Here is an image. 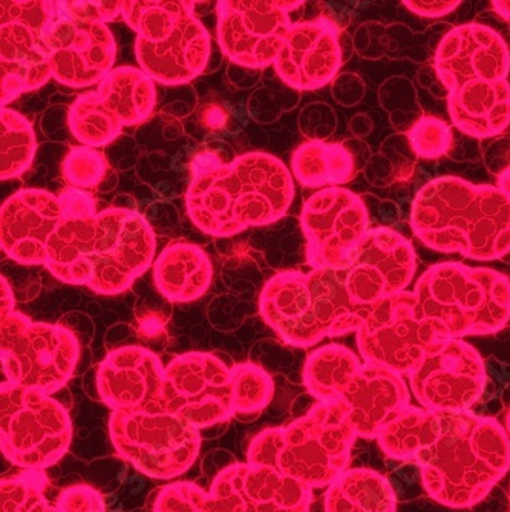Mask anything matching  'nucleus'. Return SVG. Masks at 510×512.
<instances>
[{
  "label": "nucleus",
  "mask_w": 510,
  "mask_h": 512,
  "mask_svg": "<svg viewBox=\"0 0 510 512\" xmlns=\"http://www.w3.org/2000/svg\"><path fill=\"white\" fill-rule=\"evenodd\" d=\"M293 200L295 181L287 166L273 155L249 152L195 174L186 211L204 234L227 238L276 223Z\"/></svg>",
  "instance_id": "nucleus-1"
},
{
  "label": "nucleus",
  "mask_w": 510,
  "mask_h": 512,
  "mask_svg": "<svg viewBox=\"0 0 510 512\" xmlns=\"http://www.w3.org/2000/svg\"><path fill=\"white\" fill-rule=\"evenodd\" d=\"M409 224L429 249L469 260H503L510 253V200L488 184L440 177L417 192Z\"/></svg>",
  "instance_id": "nucleus-2"
},
{
  "label": "nucleus",
  "mask_w": 510,
  "mask_h": 512,
  "mask_svg": "<svg viewBox=\"0 0 510 512\" xmlns=\"http://www.w3.org/2000/svg\"><path fill=\"white\" fill-rule=\"evenodd\" d=\"M416 462L432 500L448 508H471L510 470V436L492 417L443 413L439 440Z\"/></svg>",
  "instance_id": "nucleus-3"
},
{
  "label": "nucleus",
  "mask_w": 510,
  "mask_h": 512,
  "mask_svg": "<svg viewBox=\"0 0 510 512\" xmlns=\"http://www.w3.org/2000/svg\"><path fill=\"white\" fill-rule=\"evenodd\" d=\"M356 439L344 401L318 402L295 422L255 436L247 463L275 468L311 490L328 488L348 470Z\"/></svg>",
  "instance_id": "nucleus-4"
},
{
  "label": "nucleus",
  "mask_w": 510,
  "mask_h": 512,
  "mask_svg": "<svg viewBox=\"0 0 510 512\" xmlns=\"http://www.w3.org/2000/svg\"><path fill=\"white\" fill-rule=\"evenodd\" d=\"M417 310L442 339L494 335L510 321V279L489 267L440 263L414 289Z\"/></svg>",
  "instance_id": "nucleus-5"
},
{
  "label": "nucleus",
  "mask_w": 510,
  "mask_h": 512,
  "mask_svg": "<svg viewBox=\"0 0 510 512\" xmlns=\"http://www.w3.org/2000/svg\"><path fill=\"white\" fill-rule=\"evenodd\" d=\"M72 424L68 410L51 394L2 382L0 448L23 471L53 467L68 453Z\"/></svg>",
  "instance_id": "nucleus-6"
},
{
  "label": "nucleus",
  "mask_w": 510,
  "mask_h": 512,
  "mask_svg": "<svg viewBox=\"0 0 510 512\" xmlns=\"http://www.w3.org/2000/svg\"><path fill=\"white\" fill-rule=\"evenodd\" d=\"M109 436L121 459L155 480H174L200 456V430L163 408L112 411Z\"/></svg>",
  "instance_id": "nucleus-7"
},
{
  "label": "nucleus",
  "mask_w": 510,
  "mask_h": 512,
  "mask_svg": "<svg viewBox=\"0 0 510 512\" xmlns=\"http://www.w3.org/2000/svg\"><path fill=\"white\" fill-rule=\"evenodd\" d=\"M0 358L5 381L54 394L74 375L80 342L63 325L13 312L0 319Z\"/></svg>",
  "instance_id": "nucleus-8"
},
{
  "label": "nucleus",
  "mask_w": 510,
  "mask_h": 512,
  "mask_svg": "<svg viewBox=\"0 0 510 512\" xmlns=\"http://www.w3.org/2000/svg\"><path fill=\"white\" fill-rule=\"evenodd\" d=\"M155 253L157 237L148 220L129 207H109L97 215L82 286L120 295L154 264Z\"/></svg>",
  "instance_id": "nucleus-9"
},
{
  "label": "nucleus",
  "mask_w": 510,
  "mask_h": 512,
  "mask_svg": "<svg viewBox=\"0 0 510 512\" xmlns=\"http://www.w3.org/2000/svg\"><path fill=\"white\" fill-rule=\"evenodd\" d=\"M356 333L365 364L379 365L402 376L411 375L442 339L420 316L416 293L408 290L374 304Z\"/></svg>",
  "instance_id": "nucleus-10"
},
{
  "label": "nucleus",
  "mask_w": 510,
  "mask_h": 512,
  "mask_svg": "<svg viewBox=\"0 0 510 512\" xmlns=\"http://www.w3.org/2000/svg\"><path fill=\"white\" fill-rule=\"evenodd\" d=\"M161 407L192 427H215L235 416L232 367L213 353L177 356L164 370Z\"/></svg>",
  "instance_id": "nucleus-11"
},
{
  "label": "nucleus",
  "mask_w": 510,
  "mask_h": 512,
  "mask_svg": "<svg viewBox=\"0 0 510 512\" xmlns=\"http://www.w3.org/2000/svg\"><path fill=\"white\" fill-rule=\"evenodd\" d=\"M302 2L223 0L216 4V39L230 63L264 69L275 65L285 34L293 25L291 11Z\"/></svg>",
  "instance_id": "nucleus-12"
},
{
  "label": "nucleus",
  "mask_w": 510,
  "mask_h": 512,
  "mask_svg": "<svg viewBox=\"0 0 510 512\" xmlns=\"http://www.w3.org/2000/svg\"><path fill=\"white\" fill-rule=\"evenodd\" d=\"M420 407L435 413H463L481 398L486 367L480 353L463 339H440L408 375Z\"/></svg>",
  "instance_id": "nucleus-13"
},
{
  "label": "nucleus",
  "mask_w": 510,
  "mask_h": 512,
  "mask_svg": "<svg viewBox=\"0 0 510 512\" xmlns=\"http://www.w3.org/2000/svg\"><path fill=\"white\" fill-rule=\"evenodd\" d=\"M301 227L311 269L344 266L370 230L367 204L344 188L321 189L302 207Z\"/></svg>",
  "instance_id": "nucleus-14"
},
{
  "label": "nucleus",
  "mask_w": 510,
  "mask_h": 512,
  "mask_svg": "<svg viewBox=\"0 0 510 512\" xmlns=\"http://www.w3.org/2000/svg\"><path fill=\"white\" fill-rule=\"evenodd\" d=\"M354 304L373 307L388 296L406 292L417 270L414 247L393 229L368 230L344 264Z\"/></svg>",
  "instance_id": "nucleus-15"
},
{
  "label": "nucleus",
  "mask_w": 510,
  "mask_h": 512,
  "mask_svg": "<svg viewBox=\"0 0 510 512\" xmlns=\"http://www.w3.org/2000/svg\"><path fill=\"white\" fill-rule=\"evenodd\" d=\"M60 8V5H59ZM53 79L68 88L100 85L114 69L117 43L108 25L59 13L46 37Z\"/></svg>",
  "instance_id": "nucleus-16"
},
{
  "label": "nucleus",
  "mask_w": 510,
  "mask_h": 512,
  "mask_svg": "<svg viewBox=\"0 0 510 512\" xmlns=\"http://www.w3.org/2000/svg\"><path fill=\"white\" fill-rule=\"evenodd\" d=\"M434 68L448 96L475 80H507L509 45L494 28L481 23H466L443 36L435 51Z\"/></svg>",
  "instance_id": "nucleus-17"
},
{
  "label": "nucleus",
  "mask_w": 510,
  "mask_h": 512,
  "mask_svg": "<svg viewBox=\"0 0 510 512\" xmlns=\"http://www.w3.org/2000/svg\"><path fill=\"white\" fill-rule=\"evenodd\" d=\"M344 62L339 28L327 17L293 23L276 57L282 83L296 91H314L333 82Z\"/></svg>",
  "instance_id": "nucleus-18"
},
{
  "label": "nucleus",
  "mask_w": 510,
  "mask_h": 512,
  "mask_svg": "<svg viewBox=\"0 0 510 512\" xmlns=\"http://www.w3.org/2000/svg\"><path fill=\"white\" fill-rule=\"evenodd\" d=\"M60 198L43 189H22L0 209V247L22 266H45L46 247L62 218Z\"/></svg>",
  "instance_id": "nucleus-19"
},
{
  "label": "nucleus",
  "mask_w": 510,
  "mask_h": 512,
  "mask_svg": "<svg viewBox=\"0 0 510 512\" xmlns=\"http://www.w3.org/2000/svg\"><path fill=\"white\" fill-rule=\"evenodd\" d=\"M164 370L161 359L148 348L128 345L112 350L97 371L100 399L112 411L163 408Z\"/></svg>",
  "instance_id": "nucleus-20"
},
{
  "label": "nucleus",
  "mask_w": 510,
  "mask_h": 512,
  "mask_svg": "<svg viewBox=\"0 0 510 512\" xmlns=\"http://www.w3.org/2000/svg\"><path fill=\"white\" fill-rule=\"evenodd\" d=\"M138 65L155 83L186 85L209 71L212 37L195 13L186 14L163 42L135 40Z\"/></svg>",
  "instance_id": "nucleus-21"
},
{
  "label": "nucleus",
  "mask_w": 510,
  "mask_h": 512,
  "mask_svg": "<svg viewBox=\"0 0 510 512\" xmlns=\"http://www.w3.org/2000/svg\"><path fill=\"white\" fill-rule=\"evenodd\" d=\"M340 401L348 405L357 436L373 440L411 408V393L399 373L363 362Z\"/></svg>",
  "instance_id": "nucleus-22"
},
{
  "label": "nucleus",
  "mask_w": 510,
  "mask_h": 512,
  "mask_svg": "<svg viewBox=\"0 0 510 512\" xmlns=\"http://www.w3.org/2000/svg\"><path fill=\"white\" fill-rule=\"evenodd\" d=\"M259 313L265 324L291 347L308 348L322 341L314 322L307 273H276L259 295Z\"/></svg>",
  "instance_id": "nucleus-23"
},
{
  "label": "nucleus",
  "mask_w": 510,
  "mask_h": 512,
  "mask_svg": "<svg viewBox=\"0 0 510 512\" xmlns=\"http://www.w3.org/2000/svg\"><path fill=\"white\" fill-rule=\"evenodd\" d=\"M63 215L46 247L45 267L62 283L82 286L83 266L95 234L97 203L80 189L59 195Z\"/></svg>",
  "instance_id": "nucleus-24"
},
{
  "label": "nucleus",
  "mask_w": 510,
  "mask_h": 512,
  "mask_svg": "<svg viewBox=\"0 0 510 512\" xmlns=\"http://www.w3.org/2000/svg\"><path fill=\"white\" fill-rule=\"evenodd\" d=\"M53 79L46 39L19 22L0 25L2 108Z\"/></svg>",
  "instance_id": "nucleus-25"
},
{
  "label": "nucleus",
  "mask_w": 510,
  "mask_h": 512,
  "mask_svg": "<svg viewBox=\"0 0 510 512\" xmlns=\"http://www.w3.org/2000/svg\"><path fill=\"white\" fill-rule=\"evenodd\" d=\"M448 111L458 131L472 138H492L510 126V83H466L448 96Z\"/></svg>",
  "instance_id": "nucleus-26"
},
{
  "label": "nucleus",
  "mask_w": 510,
  "mask_h": 512,
  "mask_svg": "<svg viewBox=\"0 0 510 512\" xmlns=\"http://www.w3.org/2000/svg\"><path fill=\"white\" fill-rule=\"evenodd\" d=\"M246 463H233L213 479L206 491L197 483L174 482L163 486L154 512H255L244 488Z\"/></svg>",
  "instance_id": "nucleus-27"
},
{
  "label": "nucleus",
  "mask_w": 510,
  "mask_h": 512,
  "mask_svg": "<svg viewBox=\"0 0 510 512\" xmlns=\"http://www.w3.org/2000/svg\"><path fill=\"white\" fill-rule=\"evenodd\" d=\"M213 266L201 247L190 243H170L154 263V283L170 302H192L209 290Z\"/></svg>",
  "instance_id": "nucleus-28"
},
{
  "label": "nucleus",
  "mask_w": 510,
  "mask_h": 512,
  "mask_svg": "<svg viewBox=\"0 0 510 512\" xmlns=\"http://www.w3.org/2000/svg\"><path fill=\"white\" fill-rule=\"evenodd\" d=\"M95 91L125 128L148 120L157 106L154 80L143 69L134 66L112 69Z\"/></svg>",
  "instance_id": "nucleus-29"
},
{
  "label": "nucleus",
  "mask_w": 510,
  "mask_h": 512,
  "mask_svg": "<svg viewBox=\"0 0 510 512\" xmlns=\"http://www.w3.org/2000/svg\"><path fill=\"white\" fill-rule=\"evenodd\" d=\"M325 512H396L397 497L391 483L374 470L345 471L327 488Z\"/></svg>",
  "instance_id": "nucleus-30"
},
{
  "label": "nucleus",
  "mask_w": 510,
  "mask_h": 512,
  "mask_svg": "<svg viewBox=\"0 0 510 512\" xmlns=\"http://www.w3.org/2000/svg\"><path fill=\"white\" fill-rule=\"evenodd\" d=\"M291 171L305 188H339L353 180L357 163L345 143L307 142L291 157Z\"/></svg>",
  "instance_id": "nucleus-31"
},
{
  "label": "nucleus",
  "mask_w": 510,
  "mask_h": 512,
  "mask_svg": "<svg viewBox=\"0 0 510 512\" xmlns=\"http://www.w3.org/2000/svg\"><path fill=\"white\" fill-rule=\"evenodd\" d=\"M442 430L443 413L411 407L386 425L376 440L386 457L408 462L429 450L439 440Z\"/></svg>",
  "instance_id": "nucleus-32"
},
{
  "label": "nucleus",
  "mask_w": 510,
  "mask_h": 512,
  "mask_svg": "<svg viewBox=\"0 0 510 512\" xmlns=\"http://www.w3.org/2000/svg\"><path fill=\"white\" fill-rule=\"evenodd\" d=\"M360 367L362 362L350 348L324 345L305 361V388L318 402H339Z\"/></svg>",
  "instance_id": "nucleus-33"
},
{
  "label": "nucleus",
  "mask_w": 510,
  "mask_h": 512,
  "mask_svg": "<svg viewBox=\"0 0 510 512\" xmlns=\"http://www.w3.org/2000/svg\"><path fill=\"white\" fill-rule=\"evenodd\" d=\"M244 488L255 512H310L313 490L275 468L246 462Z\"/></svg>",
  "instance_id": "nucleus-34"
},
{
  "label": "nucleus",
  "mask_w": 510,
  "mask_h": 512,
  "mask_svg": "<svg viewBox=\"0 0 510 512\" xmlns=\"http://www.w3.org/2000/svg\"><path fill=\"white\" fill-rule=\"evenodd\" d=\"M68 128L80 145L102 148L121 134L120 120L103 105L99 92H86L68 109Z\"/></svg>",
  "instance_id": "nucleus-35"
},
{
  "label": "nucleus",
  "mask_w": 510,
  "mask_h": 512,
  "mask_svg": "<svg viewBox=\"0 0 510 512\" xmlns=\"http://www.w3.org/2000/svg\"><path fill=\"white\" fill-rule=\"evenodd\" d=\"M37 151V138L27 117L11 108L0 111V178L20 177L30 169Z\"/></svg>",
  "instance_id": "nucleus-36"
},
{
  "label": "nucleus",
  "mask_w": 510,
  "mask_h": 512,
  "mask_svg": "<svg viewBox=\"0 0 510 512\" xmlns=\"http://www.w3.org/2000/svg\"><path fill=\"white\" fill-rule=\"evenodd\" d=\"M193 2H121V17L137 39L163 42L186 14L195 13Z\"/></svg>",
  "instance_id": "nucleus-37"
},
{
  "label": "nucleus",
  "mask_w": 510,
  "mask_h": 512,
  "mask_svg": "<svg viewBox=\"0 0 510 512\" xmlns=\"http://www.w3.org/2000/svg\"><path fill=\"white\" fill-rule=\"evenodd\" d=\"M42 471H25L0 480V512H62L45 497Z\"/></svg>",
  "instance_id": "nucleus-38"
},
{
  "label": "nucleus",
  "mask_w": 510,
  "mask_h": 512,
  "mask_svg": "<svg viewBox=\"0 0 510 512\" xmlns=\"http://www.w3.org/2000/svg\"><path fill=\"white\" fill-rule=\"evenodd\" d=\"M233 407L236 414H259L272 402L275 382L272 376L255 364L232 367Z\"/></svg>",
  "instance_id": "nucleus-39"
},
{
  "label": "nucleus",
  "mask_w": 510,
  "mask_h": 512,
  "mask_svg": "<svg viewBox=\"0 0 510 512\" xmlns=\"http://www.w3.org/2000/svg\"><path fill=\"white\" fill-rule=\"evenodd\" d=\"M63 177L72 189L97 188L108 172L105 157L94 148L76 146L66 155L62 166Z\"/></svg>",
  "instance_id": "nucleus-40"
},
{
  "label": "nucleus",
  "mask_w": 510,
  "mask_h": 512,
  "mask_svg": "<svg viewBox=\"0 0 510 512\" xmlns=\"http://www.w3.org/2000/svg\"><path fill=\"white\" fill-rule=\"evenodd\" d=\"M59 2H25V0H2L0 2V20L2 23L19 22L36 31L40 36L48 37L54 22L59 17Z\"/></svg>",
  "instance_id": "nucleus-41"
},
{
  "label": "nucleus",
  "mask_w": 510,
  "mask_h": 512,
  "mask_svg": "<svg viewBox=\"0 0 510 512\" xmlns=\"http://www.w3.org/2000/svg\"><path fill=\"white\" fill-rule=\"evenodd\" d=\"M408 140L417 157L432 160L448 154L452 145V131L443 120L420 117L419 122L409 129Z\"/></svg>",
  "instance_id": "nucleus-42"
},
{
  "label": "nucleus",
  "mask_w": 510,
  "mask_h": 512,
  "mask_svg": "<svg viewBox=\"0 0 510 512\" xmlns=\"http://www.w3.org/2000/svg\"><path fill=\"white\" fill-rule=\"evenodd\" d=\"M299 128L310 142H325L336 131V112L325 103H311L299 115Z\"/></svg>",
  "instance_id": "nucleus-43"
},
{
  "label": "nucleus",
  "mask_w": 510,
  "mask_h": 512,
  "mask_svg": "<svg viewBox=\"0 0 510 512\" xmlns=\"http://www.w3.org/2000/svg\"><path fill=\"white\" fill-rule=\"evenodd\" d=\"M56 505L62 512H106L103 497L86 485L72 486L62 491Z\"/></svg>",
  "instance_id": "nucleus-44"
},
{
  "label": "nucleus",
  "mask_w": 510,
  "mask_h": 512,
  "mask_svg": "<svg viewBox=\"0 0 510 512\" xmlns=\"http://www.w3.org/2000/svg\"><path fill=\"white\" fill-rule=\"evenodd\" d=\"M354 48L363 59H380L388 53V30L380 23H365L354 34Z\"/></svg>",
  "instance_id": "nucleus-45"
},
{
  "label": "nucleus",
  "mask_w": 510,
  "mask_h": 512,
  "mask_svg": "<svg viewBox=\"0 0 510 512\" xmlns=\"http://www.w3.org/2000/svg\"><path fill=\"white\" fill-rule=\"evenodd\" d=\"M363 94H365V83L357 74H339L334 79L333 97L339 105L351 108V106L362 102Z\"/></svg>",
  "instance_id": "nucleus-46"
},
{
  "label": "nucleus",
  "mask_w": 510,
  "mask_h": 512,
  "mask_svg": "<svg viewBox=\"0 0 510 512\" xmlns=\"http://www.w3.org/2000/svg\"><path fill=\"white\" fill-rule=\"evenodd\" d=\"M484 165L495 177L510 171V137H500L484 149Z\"/></svg>",
  "instance_id": "nucleus-47"
},
{
  "label": "nucleus",
  "mask_w": 510,
  "mask_h": 512,
  "mask_svg": "<svg viewBox=\"0 0 510 512\" xmlns=\"http://www.w3.org/2000/svg\"><path fill=\"white\" fill-rule=\"evenodd\" d=\"M409 11L426 19H437V17L446 16L460 7L458 0H411L403 2Z\"/></svg>",
  "instance_id": "nucleus-48"
},
{
  "label": "nucleus",
  "mask_w": 510,
  "mask_h": 512,
  "mask_svg": "<svg viewBox=\"0 0 510 512\" xmlns=\"http://www.w3.org/2000/svg\"><path fill=\"white\" fill-rule=\"evenodd\" d=\"M229 80L236 88H252L261 80V69L244 68V66L230 63Z\"/></svg>",
  "instance_id": "nucleus-49"
},
{
  "label": "nucleus",
  "mask_w": 510,
  "mask_h": 512,
  "mask_svg": "<svg viewBox=\"0 0 510 512\" xmlns=\"http://www.w3.org/2000/svg\"><path fill=\"white\" fill-rule=\"evenodd\" d=\"M203 122L207 128L216 131V129L223 128L227 122V114L221 106L209 105L203 109Z\"/></svg>",
  "instance_id": "nucleus-50"
},
{
  "label": "nucleus",
  "mask_w": 510,
  "mask_h": 512,
  "mask_svg": "<svg viewBox=\"0 0 510 512\" xmlns=\"http://www.w3.org/2000/svg\"><path fill=\"white\" fill-rule=\"evenodd\" d=\"M350 128L357 137H365V135L370 134L371 129H373V123H371L367 115H356L353 122H351Z\"/></svg>",
  "instance_id": "nucleus-51"
},
{
  "label": "nucleus",
  "mask_w": 510,
  "mask_h": 512,
  "mask_svg": "<svg viewBox=\"0 0 510 512\" xmlns=\"http://www.w3.org/2000/svg\"><path fill=\"white\" fill-rule=\"evenodd\" d=\"M13 312H16L14 310L13 292H11L7 279L2 276V318L11 315Z\"/></svg>",
  "instance_id": "nucleus-52"
},
{
  "label": "nucleus",
  "mask_w": 510,
  "mask_h": 512,
  "mask_svg": "<svg viewBox=\"0 0 510 512\" xmlns=\"http://www.w3.org/2000/svg\"><path fill=\"white\" fill-rule=\"evenodd\" d=\"M492 7H494V11L497 14H500L504 20H510V0L509 2H492Z\"/></svg>",
  "instance_id": "nucleus-53"
},
{
  "label": "nucleus",
  "mask_w": 510,
  "mask_h": 512,
  "mask_svg": "<svg viewBox=\"0 0 510 512\" xmlns=\"http://www.w3.org/2000/svg\"><path fill=\"white\" fill-rule=\"evenodd\" d=\"M497 188L510 200V171L498 177Z\"/></svg>",
  "instance_id": "nucleus-54"
},
{
  "label": "nucleus",
  "mask_w": 510,
  "mask_h": 512,
  "mask_svg": "<svg viewBox=\"0 0 510 512\" xmlns=\"http://www.w3.org/2000/svg\"><path fill=\"white\" fill-rule=\"evenodd\" d=\"M506 430H507V433H509V436H510V411H509V414H507V417H506Z\"/></svg>",
  "instance_id": "nucleus-55"
}]
</instances>
